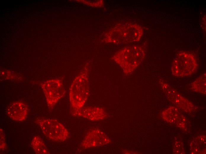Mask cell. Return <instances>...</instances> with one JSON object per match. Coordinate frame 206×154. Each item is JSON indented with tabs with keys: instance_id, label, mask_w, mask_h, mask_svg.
<instances>
[{
	"instance_id": "cell-8",
	"label": "cell",
	"mask_w": 206,
	"mask_h": 154,
	"mask_svg": "<svg viewBox=\"0 0 206 154\" xmlns=\"http://www.w3.org/2000/svg\"><path fill=\"white\" fill-rule=\"evenodd\" d=\"M111 140L100 129L95 128L88 131L81 143L85 149L102 146L110 143Z\"/></svg>"
},
{
	"instance_id": "cell-9",
	"label": "cell",
	"mask_w": 206,
	"mask_h": 154,
	"mask_svg": "<svg viewBox=\"0 0 206 154\" xmlns=\"http://www.w3.org/2000/svg\"><path fill=\"white\" fill-rule=\"evenodd\" d=\"M162 117L167 122L174 124L182 129H185L186 127L185 117L176 106H170L164 110L162 112Z\"/></svg>"
},
{
	"instance_id": "cell-1",
	"label": "cell",
	"mask_w": 206,
	"mask_h": 154,
	"mask_svg": "<svg viewBox=\"0 0 206 154\" xmlns=\"http://www.w3.org/2000/svg\"><path fill=\"white\" fill-rule=\"evenodd\" d=\"M88 71V67H84L74 79L70 88L69 100L74 115L84 107L89 95Z\"/></svg>"
},
{
	"instance_id": "cell-11",
	"label": "cell",
	"mask_w": 206,
	"mask_h": 154,
	"mask_svg": "<svg viewBox=\"0 0 206 154\" xmlns=\"http://www.w3.org/2000/svg\"><path fill=\"white\" fill-rule=\"evenodd\" d=\"M74 115L83 117L91 121H98L106 118L107 113L103 108L97 106L83 107Z\"/></svg>"
},
{
	"instance_id": "cell-6",
	"label": "cell",
	"mask_w": 206,
	"mask_h": 154,
	"mask_svg": "<svg viewBox=\"0 0 206 154\" xmlns=\"http://www.w3.org/2000/svg\"><path fill=\"white\" fill-rule=\"evenodd\" d=\"M49 108H53L65 93L62 83L60 80L53 79L46 81L41 84Z\"/></svg>"
},
{
	"instance_id": "cell-15",
	"label": "cell",
	"mask_w": 206,
	"mask_h": 154,
	"mask_svg": "<svg viewBox=\"0 0 206 154\" xmlns=\"http://www.w3.org/2000/svg\"><path fill=\"white\" fill-rule=\"evenodd\" d=\"M173 152L176 154L184 153L182 143L179 140L177 141H176L175 142L173 147Z\"/></svg>"
},
{
	"instance_id": "cell-12",
	"label": "cell",
	"mask_w": 206,
	"mask_h": 154,
	"mask_svg": "<svg viewBox=\"0 0 206 154\" xmlns=\"http://www.w3.org/2000/svg\"><path fill=\"white\" fill-rule=\"evenodd\" d=\"M206 137L201 135L193 140L190 144V151L192 154H204L206 153Z\"/></svg>"
},
{
	"instance_id": "cell-4",
	"label": "cell",
	"mask_w": 206,
	"mask_h": 154,
	"mask_svg": "<svg viewBox=\"0 0 206 154\" xmlns=\"http://www.w3.org/2000/svg\"><path fill=\"white\" fill-rule=\"evenodd\" d=\"M198 64L194 55L186 52H181L175 57L171 66L172 74L176 77L189 76L197 70Z\"/></svg>"
},
{
	"instance_id": "cell-13",
	"label": "cell",
	"mask_w": 206,
	"mask_h": 154,
	"mask_svg": "<svg viewBox=\"0 0 206 154\" xmlns=\"http://www.w3.org/2000/svg\"><path fill=\"white\" fill-rule=\"evenodd\" d=\"M206 74L204 72L191 84V89L196 92L206 94Z\"/></svg>"
},
{
	"instance_id": "cell-5",
	"label": "cell",
	"mask_w": 206,
	"mask_h": 154,
	"mask_svg": "<svg viewBox=\"0 0 206 154\" xmlns=\"http://www.w3.org/2000/svg\"><path fill=\"white\" fill-rule=\"evenodd\" d=\"M36 122L38 124L44 134L49 139L56 142H63L69 136L67 129L57 120L48 118H41Z\"/></svg>"
},
{
	"instance_id": "cell-7",
	"label": "cell",
	"mask_w": 206,
	"mask_h": 154,
	"mask_svg": "<svg viewBox=\"0 0 206 154\" xmlns=\"http://www.w3.org/2000/svg\"><path fill=\"white\" fill-rule=\"evenodd\" d=\"M159 82L166 97L176 107L186 112H191L195 110V106L192 102L183 97L164 80L160 79Z\"/></svg>"
},
{
	"instance_id": "cell-16",
	"label": "cell",
	"mask_w": 206,
	"mask_h": 154,
	"mask_svg": "<svg viewBox=\"0 0 206 154\" xmlns=\"http://www.w3.org/2000/svg\"><path fill=\"white\" fill-rule=\"evenodd\" d=\"M0 149L1 151H3L6 149V144L5 134L2 129H0Z\"/></svg>"
},
{
	"instance_id": "cell-14",
	"label": "cell",
	"mask_w": 206,
	"mask_h": 154,
	"mask_svg": "<svg viewBox=\"0 0 206 154\" xmlns=\"http://www.w3.org/2000/svg\"><path fill=\"white\" fill-rule=\"evenodd\" d=\"M31 144L36 154H49L43 140L39 136H36L34 137L32 141Z\"/></svg>"
},
{
	"instance_id": "cell-3",
	"label": "cell",
	"mask_w": 206,
	"mask_h": 154,
	"mask_svg": "<svg viewBox=\"0 0 206 154\" xmlns=\"http://www.w3.org/2000/svg\"><path fill=\"white\" fill-rule=\"evenodd\" d=\"M143 33L142 28L137 24L118 23L106 33L104 40L116 44L136 42L140 41Z\"/></svg>"
},
{
	"instance_id": "cell-2",
	"label": "cell",
	"mask_w": 206,
	"mask_h": 154,
	"mask_svg": "<svg viewBox=\"0 0 206 154\" xmlns=\"http://www.w3.org/2000/svg\"><path fill=\"white\" fill-rule=\"evenodd\" d=\"M146 51L142 46L133 45L120 49L112 58L121 68L124 73H132L144 60Z\"/></svg>"
},
{
	"instance_id": "cell-10",
	"label": "cell",
	"mask_w": 206,
	"mask_h": 154,
	"mask_svg": "<svg viewBox=\"0 0 206 154\" xmlns=\"http://www.w3.org/2000/svg\"><path fill=\"white\" fill-rule=\"evenodd\" d=\"M28 113L27 105L20 101L11 102L8 107L6 113L12 119L17 121H24L26 118Z\"/></svg>"
}]
</instances>
